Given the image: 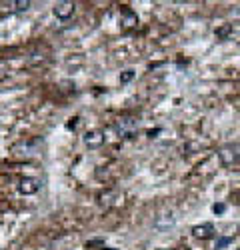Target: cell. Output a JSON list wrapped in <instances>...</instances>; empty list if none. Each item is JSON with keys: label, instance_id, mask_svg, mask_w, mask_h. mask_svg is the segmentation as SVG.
<instances>
[{"label": "cell", "instance_id": "obj_1", "mask_svg": "<svg viewBox=\"0 0 240 250\" xmlns=\"http://www.w3.org/2000/svg\"><path fill=\"white\" fill-rule=\"evenodd\" d=\"M18 190L22 192V194H36L40 190V180L38 178H32V176H26V178L20 180Z\"/></svg>", "mask_w": 240, "mask_h": 250}, {"label": "cell", "instance_id": "obj_2", "mask_svg": "<svg viewBox=\"0 0 240 250\" xmlns=\"http://www.w3.org/2000/svg\"><path fill=\"white\" fill-rule=\"evenodd\" d=\"M76 10V4L74 2H56L54 6V16L60 18V20H68Z\"/></svg>", "mask_w": 240, "mask_h": 250}, {"label": "cell", "instance_id": "obj_3", "mask_svg": "<svg viewBox=\"0 0 240 250\" xmlns=\"http://www.w3.org/2000/svg\"><path fill=\"white\" fill-rule=\"evenodd\" d=\"M192 234H194L196 238H200V240H208V238H214L216 230H214V226H212L210 222H204V224L194 226V228H192Z\"/></svg>", "mask_w": 240, "mask_h": 250}, {"label": "cell", "instance_id": "obj_4", "mask_svg": "<svg viewBox=\"0 0 240 250\" xmlns=\"http://www.w3.org/2000/svg\"><path fill=\"white\" fill-rule=\"evenodd\" d=\"M102 142H104V134L98 132V130H92V132H86L84 134V144H86L88 148H98Z\"/></svg>", "mask_w": 240, "mask_h": 250}, {"label": "cell", "instance_id": "obj_5", "mask_svg": "<svg viewBox=\"0 0 240 250\" xmlns=\"http://www.w3.org/2000/svg\"><path fill=\"white\" fill-rule=\"evenodd\" d=\"M218 156H220V160H222L224 166H230V164L238 162V152L234 148H222L218 152Z\"/></svg>", "mask_w": 240, "mask_h": 250}, {"label": "cell", "instance_id": "obj_6", "mask_svg": "<svg viewBox=\"0 0 240 250\" xmlns=\"http://www.w3.org/2000/svg\"><path fill=\"white\" fill-rule=\"evenodd\" d=\"M122 24L126 26V28H130V26H136L138 24V16L132 12V10H122Z\"/></svg>", "mask_w": 240, "mask_h": 250}, {"label": "cell", "instance_id": "obj_7", "mask_svg": "<svg viewBox=\"0 0 240 250\" xmlns=\"http://www.w3.org/2000/svg\"><path fill=\"white\" fill-rule=\"evenodd\" d=\"M230 242H232V238H228V236H226V238H218V240H216V250H224Z\"/></svg>", "mask_w": 240, "mask_h": 250}, {"label": "cell", "instance_id": "obj_8", "mask_svg": "<svg viewBox=\"0 0 240 250\" xmlns=\"http://www.w3.org/2000/svg\"><path fill=\"white\" fill-rule=\"evenodd\" d=\"M134 78V70H124V74L120 76V82H128Z\"/></svg>", "mask_w": 240, "mask_h": 250}, {"label": "cell", "instance_id": "obj_9", "mask_svg": "<svg viewBox=\"0 0 240 250\" xmlns=\"http://www.w3.org/2000/svg\"><path fill=\"white\" fill-rule=\"evenodd\" d=\"M224 208H226L224 204H214V206H212V210H214L216 214H222V212H224Z\"/></svg>", "mask_w": 240, "mask_h": 250}, {"label": "cell", "instance_id": "obj_10", "mask_svg": "<svg viewBox=\"0 0 240 250\" xmlns=\"http://www.w3.org/2000/svg\"><path fill=\"white\" fill-rule=\"evenodd\" d=\"M156 250H166V248H156Z\"/></svg>", "mask_w": 240, "mask_h": 250}, {"label": "cell", "instance_id": "obj_11", "mask_svg": "<svg viewBox=\"0 0 240 250\" xmlns=\"http://www.w3.org/2000/svg\"><path fill=\"white\" fill-rule=\"evenodd\" d=\"M238 198H240V194H238ZM238 202H240V200H238Z\"/></svg>", "mask_w": 240, "mask_h": 250}]
</instances>
